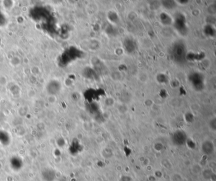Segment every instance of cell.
<instances>
[{"instance_id": "obj_2", "label": "cell", "mask_w": 216, "mask_h": 181, "mask_svg": "<svg viewBox=\"0 0 216 181\" xmlns=\"http://www.w3.org/2000/svg\"><path fill=\"white\" fill-rule=\"evenodd\" d=\"M189 81L193 87L197 90H202L203 88V77L197 72L192 74L189 76Z\"/></svg>"}, {"instance_id": "obj_5", "label": "cell", "mask_w": 216, "mask_h": 181, "mask_svg": "<svg viewBox=\"0 0 216 181\" xmlns=\"http://www.w3.org/2000/svg\"><path fill=\"white\" fill-rule=\"evenodd\" d=\"M124 46L125 49L127 51V52L129 53L134 52L136 48L135 41L130 38L126 39L124 40Z\"/></svg>"}, {"instance_id": "obj_10", "label": "cell", "mask_w": 216, "mask_h": 181, "mask_svg": "<svg viewBox=\"0 0 216 181\" xmlns=\"http://www.w3.org/2000/svg\"><path fill=\"white\" fill-rule=\"evenodd\" d=\"M205 33H206L207 35H209L210 36L214 35L215 34H214L215 33L214 29L211 26H210V25H208V26H207L206 27H205Z\"/></svg>"}, {"instance_id": "obj_4", "label": "cell", "mask_w": 216, "mask_h": 181, "mask_svg": "<svg viewBox=\"0 0 216 181\" xmlns=\"http://www.w3.org/2000/svg\"><path fill=\"white\" fill-rule=\"evenodd\" d=\"M172 140L175 144L182 145L186 141V134L181 131H178L175 132L172 136Z\"/></svg>"}, {"instance_id": "obj_6", "label": "cell", "mask_w": 216, "mask_h": 181, "mask_svg": "<svg viewBox=\"0 0 216 181\" xmlns=\"http://www.w3.org/2000/svg\"><path fill=\"white\" fill-rule=\"evenodd\" d=\"M202 151L206 154H212L214 152V146L213 143L210 141H205L202 146Z\"/></svg>"}, {"instance_id": "obj_1", "label": "cell", "mask_w": 216, "mask_h": 181, "mask_svg": "<svg viewBox=\"0 0 216 181\" xmlns=\"http://www.w3.org/2000/svg\"><path fill=\"white\" fill-rule=\"evenodd\" d=\"M171 57L172 60L178 64H182L186 58V49L183 43L178 42L175 43L170 50Z\"/></svg>"}, {"instance_id": "obj_8", "label": "cell", "mask_w": 216, "mask_h": 181, "mask_svg": "<svg viewBox=\"0 0 216 181\" xmlns=\"http://www.w3.org/2000/svg\"><path fill=\"white\" fill-rule=\"evenodd\" d=\"M162 3L163 7H166L167 9H172L176 5V3L173 1H163Z\"/></svg>"}, {"instance_id": "obj_9", "label": "cell", "mask_w": 216, "mask_h": 181, "mask_svg": "<svg viewBox=\"0 0 216 181\" xmlns=\"http://www.w3.org/2000/svg\"><path fill=\"white\" fill-rule=\"evenodd\" d=\"M109 18L112 22L116 23L119 21V18H118L117 15L116 14L115 12H111L109 13Z\"/></svg>"}, {"instance_id": "obj_7", "label": "cell", "mask_w": 216, "mask_h": 181, "mask_svg": "<svg viewBox=\"0 0 216 181\" xmlns=\"http://www.w3.org/2000/svg\"><path fill=\"white\" fill-rule=\"evenodd\" d=\"M161 20L163 24L169 25L171 23V18L169 17L167 14L164 13H162V14L161 15Z\"/></svg>"}, {"instance_id": "obj_3", "label": "cell", "mask_w": 216, "mask_h": 181, "mask_svg": "<svg viewBox=\"0 0 216 181\" xmlns=\"http://www.w3.org/2000/svg\"><path fill=\"white\" fill-rule=\"evenodd\" d=\"M175 27L179 31V33H184L186 32V25H185V17L182 14L177 15L175 20Z\"/></svg>"}]
</instances>
